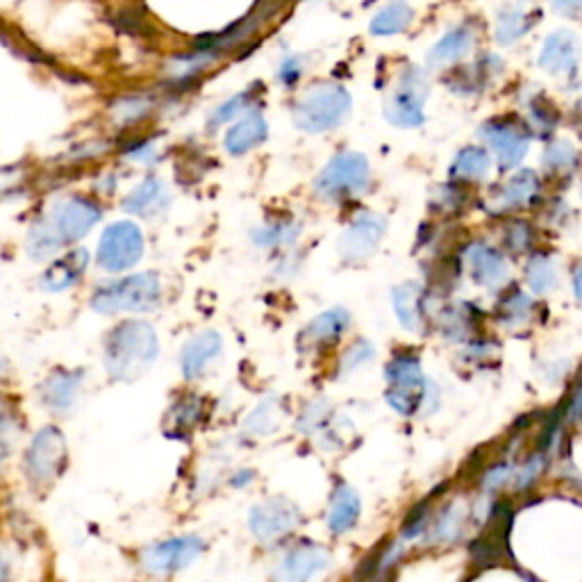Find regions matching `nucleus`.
Segmentation results:
<instances>
[{"instance_id": "nucleus-23", "label": "nucleus", "mask_w": 582, "mask_h": 582, "mask_svg": "<svg viewBox=\"0 0 582 582\" xmlns=\"http://www.w3.org/2000/svg\"><path fill=\"white\" fill-rule=\"evenodd\" d=\"M539 19L537 16H530V10H523L519 5L505 7V10L498 12L496 16V28H494V39L501 46H512L517 44L521 37H526Z\"/></svg>"}, {"instance_id": "nucleus-17", "label": "nucleus", "mask_w": 582, "mask_h": 582, "mask_svg": "<svg viewBox=\"0 0 582 582\" xmlns=\"http://www.w3.org/2000/svg\"><path fill=\"white\" fill-rule=\"evenodd\" d=\"M330 555L321 546H298L282 557L278 576L285 580H310L328 569Z\"/></svg>"}, {"instance_id": "nucleus-29", "label": "nucleus", "mask_w": 582, "mask_h": 582, "mask_svg": "<svg viewBox=\"0 0 582 582\" xmlns=\"http://www.w3.org/2000/svg\"><path fill=\"white\" fill-rule=\"evenodd\" d=\"M526 280H528V285H530L532 291H535V294H546V291H551L557 285L555 262L551 260V257H546V255H535L528 262Z\"/></svg>"}, {"instance_id": "nucleus-30", "label": "nucleus", "mask_w": 582, "mask_h": 582, "mask_svg": "<svg viewBox=\"0 0 582 582\" xmlns=\"http://www.w3.org/2000/svg\"><path fill=\"white\" fill-rule=\"evenodd\" d=\"M489 155L482 151V148L476 146H469V148H462L460 153L455 157V164H453V173L455 176H462V178H471V180H480L485 178V173L489 171Z\"/></svg>"}, {"instance_id": "nucleus-8", "label": "nucleus", "mask_w": 582, "mask_h": 582, "mask_svg": "<svg viewBox=\"0 0 582 582\" xmlns=\"http://www.w3.org/2000/svg\"><path fill=\"white\" fill-rule=\"evenodd\" d=\"M66 460V442L64 435L57 428L48 426L37 432V437L32 439L30 451L26 457V467L32 480L48 485L53 478L60 476Z\"/></svg>"}, {"instance_id": "nucleus-15", "label": "nucleus", "mask_w": 582, "mask_h": 582, "mask_svg": "<svg viewBox=\"0 0 582 582\" xmlns=\"http://www.w3.org/2000/svg\"><path fill=\"white\" fill-rule=\"evenodd\" d=\"M473 46H476V28L467 26V23H464V26H457L453 30H448L446 35L430 48L428 66L430 69L451 66L464 60V57L473 51Z\"/></svg>"}, {"instance_id": "nucleus-25", "label": "nucleus", "mask_w": 582, "mask_h": 582, "mask_svg": "<svg viewBox=\"0 0 582 582\" xmlns=\"http://www.w3.org/2000/svg\"><path fill=\"white\" fill-rule=\"evenodd\" d=\"M164 205H166L164 187H162V182L155 178H148L141 182L137 189H132L126 198V203H123V207H126L130 214H137V216H153Z\"/></svg>"}, {"instance_id": "nucleus-5", "label": "nucleus", "mask_w": 582, "mask_h": 582, "mask_svg": "<svg viewBox=\"0 0 582 582\" xmlns=\"http://www.w3.org/2000/svg\"><path fill=\"white\" fill-rule=\"evenodd\" d=\"M141 255H144V237L137 223H112L98 241V264L110 273L132 269L141 260Z\"/></svg>"}, {"instance_id": "nucleus-21", "label": "nucleus", "mask_w": 582, "mask_h": 582, "mask_svg": "<svg viewBox=\"0 0 582 582\" xmlns=\"http://www.w3.org/2000/svg\"><path fill=\"white\" fill-rule=\"evenodd\" d=\"M360 512H362V503H360V496L355 494V489L348 485H339L330 501L328 528L335 532V535H344V532L355 528L357 519H360Z\"/></svg>"}, {"instance_id": "nucleus-16", "label": "nucleus", "mask_w": 582, "mask_h": 582, "mask_svg": "<svg viewBox=\"0 0 582 582\" xmlns=\"http://www.w3.org/2000/svg\"><path fill=\"white\" fill-rule=\"evenodd\" d=\"M467 264H469L471 278L482 287L496 289V287H501L507 278H510V269H507V262L503 260V255H498L485 244L469 246Z\"/></svg>"}, {"instance_id": "nucleus-39", "label": "nucleus", "mask_w": 582, "mask_h": 582, "mask_svg": "<svg viewBox=\"0 0 582 582\" xmlns=\"http://www.w3.org/2000/svg\"><path fill=\"white\" fill-rule=\"evenodd\" d=\"M539 471H542V460H539V457H535V460H532V462L528 464V467L519 473V487L530 485V482L537 478V473H539Z\"/></svg>"}, {"instance_id": "nucleus-33", "label": "nucleus", "mask_w": 582, "mask_h": 582, "mask_svg": "<svg viewBox=\"0 0 582 582\" xmlns=\"http://www.w3.org/2000/svg\"><path fill=\"white\" fill-rule=\"evenodd\" d=\"M246 105H248V94H239V96H235V98H230L228 103H223V105L219 107V110L214 112L212 123H214V126H221V123L232 121L241 110H244Z\"/></svg>"}, {"instance_id": "nucleus-38", "label": "nucleus", "mask_w": 582, "mask_h": 582, "mask_svg": "<svg viewBox=\"0 0 582 582\" xmlns=\"http://www.w3.org/2000/svg\"><path fill=\"white\" fill-rule=\"evenodd\" d=\"M528 310H530V298L523 296V294H517L510 303H507V312H510L512 317L523 319L528 314Z\"/></svg>"}, {"instance_id": "nucleus-3", "label": "nucleus", "mask_w": 582, "mask_h": 582, "mask_svg": "<svg viewBox=\"0 0 582 582\" xmlns=\"http://www.w3.org/2000/svg\"><path fill=\"white\" fill-rule=\"evenodd\" d=\"M351 94L335 82H323L298 101L294 110L296 126L305 132H326L346 121L351 112Z\"/></svg>"}, {"instance_id": "nucleus-40", "label": "nucleus", "mask_w": 582, "mask_h": 582, "mask_svg": "<svg viewBox=\"0 0 582 582\" xmlns=\"http://www.w3.org/2000/svg\"><path fill=\"white\" fill-rule=\"evenodd\" d=\"M512 467H503V469H496V471H492L487 476V480H485V489H496V487H501L503 482L512 476Z\"/></svg>"}, {"instance_id": "nucleus-19", "label": "nucleus", "mask_w": 582, "mask_h": 582, "mask_svg": "<svg viewBox=\"0 0 582 582\" xmlns=\"http://www.w3.org/2000/svg\"><path fill=\"white\" fill-rule=\"evenodd\" d=\"M89 264V257L85 248H78V251L66 253L60 260H55L48 271L41 278V285H44L48 291H64L76 285V282L85 276Z\"/></svg>"}, {"instance_id": "nucleus-10", "label": "nucleus", "mask_w": 582, "mask_h": 582, "mask_svg": "<svg viewBox=\"0 0 582 582\" xmlns=\"http://www.w3.org/2000/svg\"><path fill=\"white\" fill-rule=\"evenodd\" d=\"M205 544L198 537H176L146 548L141 555L144 567L153 573H173L189 567L203 553Z\"/></svg>"}, {"instance_id": "nucleus-24", "label": "nucleus", "mask_w": 582, "mask_h": 582, "mask_svg": "<svg viewBox=\"0 0 582 582\" xmlns=\"http://www.w3.org/2000/svg\"><path fill=\"white\" fill-rule=\"evenodd\" d=\"M80 385V373L71 371H55L51 378L46 380L44 385V405L51 407L55 412H64L73 405V398H76Z\"/></svg>"}, {"instance_id": "nucleus-1", "label": "nucleus", "mask_w": 582, "mask_h": 582, "mask_svg": "<svg viewBox=\"0 0 582 582\" xmlns=\"http://www.w3.org/2000/svg\"><path fill=\"white\" fill-rule=\"evenodd\" d=\"M160 353V342L151 323L126 321L105 339V367L114 380L139 378Z\"/></svg>"}, {"instance_id": "nucleus-35", "label": "nucleus", "mask_w": 582, "mask_h": 582, "mask_svg": "<svg viewBox=\"0 0 582 582\" xmlns=\"http://www.w3.org/2000/svg\"><path fill=\"white\" fill-rule=\"evenodd\" d=\"M462 526V510H451L448 514H444V519L439 521V526L435 530V539H453L457 537V532H460Z\"/></svg>"}, {"instance_id": "nucleus-6", "label": "nucleus", "mask_w": 582, "mask_h": 582, "mask_svg": "<svg viewBox=\"0 0 582 582\" xmlns=\"http://www.w3.org/2000/svg\"><path fill=\"white\" fill-rule=\"evenodd\" d=\"M426 96H428L426 76H423L421 69L410 66V69L401 76V85H398V89L385 103L387 121L401 128L423 126V121H426V114H423Z\"/></svg>"}, {"instance_id": "nucleus-20", "label": "nucleus", "mask_w": 582, "mask_h": 582, "mask_svg": "<svg viewBox=\"0 0 582 582\" xmlns=\"http://www.w3.org/2000/svg\"><path fill=\"white\" fill-rule=\"evenodd\" d=\"M269 135V126H266V119L260 112L246 114L244 119H239L235 126L226 132V151L232 155H244L246 151H251L257 144Z\"/></svg>"}, {"instance_id": "nucleus-12", "label": "nucleus", "mask_w": 582, "mask_h": 582, "mask_svg": "<svg viewBox=\"0 0 582 582\" xmlns=\"http://www.w3.org/2000/svg\"><path fill=\"white\" fill-rule=\"evenodd\" d=\"M101 216L103 212L96 203L87 198H69L55 205L51 226L62 241H78L96 226Z\"/></svg>"}, {"instance_id": "nucleus-27", "label": "nucleus", "mask_w": 582, "mask_h": 582, "mask_svg": "<svg viewBox=\"0 0 582 582\" xmlns=\"http://www.w3.org/2000/svg\"><path fill=\"white\" fill-rule=\"evenodd\" d=\"M348 323H351V314L342 307H335V310L323 312L321 317L314 319L307 328V335H310L314 342H332L339 335H344L348 330Z\"/></svg>"}, {"instance_id": "nucleus-37", "label": "nucleus", "mask_w": 582, "mask_h": 582, "mask_svg": "<svg viewBox=\"0 0 582 582\" xmlns=\"http://www.w3.org/2000/svg\"><path fill=\"white\" fill-rule=\"evenodd\" d=\"M551 10L564 16H580L582 14V0H546Z\"/></svg>"}, {"instance_id": "nucleus-22", "label": "nucleus", "mask_w": 582, "mask_h": 582, "mask_svg": "<svg viewBox=\"0 0 582 582\" xmlns=\"http://www.w3.org/2000/svg\"><path fill=\"white\" fill-rule=\"evenodd\" d=\"M414 10L410 3L405 0H392V3L378 10V14L373 16L369 23V32L373 37H394L403 35V32L410 30L414 21Z\"/></svg>"}, {"instance_id": "nucleus-14", "label": "nucleus", "mask_w": 582, "mask_h": 582, "mask_svg": "<svg viewBox=\"0 0 582 582\" xmlns=\"http://www.w3.org/2000/svg\"><path fill=\"white\" fill-rule=\"evenodd\" d=\"M480 137L494 148L501 169H514L523 162V157L528 155L530 141L526 135H521L517 128L510 126H498V123H487L480 128Z\"/></svg>"}, {"instance_id": "nucleus-13", "label": "nucleus", "mask_w": 582, "mask_h": 582, "mask_svg": "<svg viewBox=\"0 0 582 582\" xmlns=\"http://www.w3.org/2000/svg\"><path fill=\"white\" fill-rule=\"evenodd\" d=\"M580 62L578 39L569 30H555L544 39L542 51H539L537 64L553 76H569L576 73Z\"/></svg>"}, {"instance_id": "nucleus-34", "label": "nucleus", "mask_w": 582, "mask_h": 582, "mask_svg": "<svg viewBox=\"0 0 582 582\" xmlns=\"http://www.w3.org/2000/svg\"><path fill=\"white\" fill-rule=\"evenodd\" d=\"M373 355H376V351H373V346L369 342H360V344H355L351 351H348V355L344 357V367L342 371H353L357 367H362L364 362H369L373 360Z\"/></svg>"}, {"instance_id": "nucleus-11", "label": "nucleus", "mask_w": 582, "mask_h": 582, "mask_svg": "<svg viewBox=\"0 0 582 582\" xmlns=\"http://www.w3.org/2000/svg\"><path fill=\"white\" fill-rule=\"evenodd\" d=\"M387 230L385 216L380 214H360L357 219L344 230L342 239H339V253L348 262H360L376 251L382 241V235Z\"/></svg>"}, {"instance_id": "nucleus-2", "label": "nucleus", "mask_w": 582, "mask_h": 582, "mask_svg": "<svg viewBox=\"0 0 582 582\" xmlns=\"http://www.w3.org/2000/svg\"><path fill=\"white\" fill-rule=\"evenodd\" d=\"M162 303V282L155 273H135L103 285L91 298V307L101 314L151 312Z\"/></svg>"}, {"instance_id": "nucleus-32", "label": "nucleus", "mask_w": 582, "mask_h": 582, "mask_svg": "<svg viewBox=\"0 0 582 582\" xmlns=\"http://www.w3.org/2000/svg\"><path fill=\"white\" fill-rule=\"evenodd\" d=\"M576 162V151H573L571 144H551L544 151V164L548 169H564V166H573Z\"/></svg>"}, {"instance_id": "nucleus-9", "label": "nucleus", "mask_w": 582, "mask_h": 582, "mask_svg": "<svg viewBox=\"0 0 582 582\" xmlns=\"http://www.w3.org/2000/svg\"><path fill=\"white\" fill-rule=\"evenodd\" d=\"M301 510L287 498H269L253 507L251 512V530L262 542H276L280 537H287L301 526Z\"/></svg>"}, {"instance_id": "nucleus-31", "label": "nucleus", "mask_w": 582, "mask_h": 582, "mask_svg": "<svg viewBox=\"0 0 582 582\" xmlns=\"http://www.w3.org/2000/svg\"><path fill=\"white\" fill-rule=\"evenodd\" d=\"M62 244L64 241L60 239V235H57L51 223H37V226L32 228L30 239H28V248L35 257L53 255Z\"/></svg>"}, {"instance_id": "nucleus-41", "label": "nucleus", "mask_w": 582, "mask_h": 582, "mask_svg": "<svg viewBox=\"0 0 582 582\" xmlns=\"http://www.w3.org/2000/svg\"><path fill=\"white\" fill-rule=\"evenodd\" d=\"M12 412H10V407H7L5 403H0V432H5V430H10L12 428Z\"/></svg>"}, {"instance_id": "nucleus-26", "label": "nucleus", "mask_w": 582, "mask_h": 582, "mask_svg": "<svg viewBox=\"0 0 582 582\" xmlns=\"http://www.w3.org/2000/svg\"><path fill=\"white\" fill-rule=\"evenodd\" d=\"M394 310L398 321L407 330H419L421 326V285L419 282H403L394 289Z\"/></svg>"}, {"instance_id": "nucleus-42", "label": "nucleus", "mask_w": 582, "mask_h": 582, "mask_svg": "<svg viewBox=\"0 0 582 582\" xmlns=\"http://www.w3.org/2000/svg\"><path fill=\"white\" fill-rule=\"evenodd\" d=\"M573 291H576V298L582 303V269H578L576 276H573Z\"/></svg>"}, {"instance_id": "nucleus-7", "label": "nucleus", "mask_w": 582, "mask_h": 582, "mask_svg": "<svg viewBox=\"0 0 582 582\" xmlns=\"http://www.w3.org/2000/svg\"><path fill=\"white\" fill-rule=\"evenodd\" d=\"M369 185V160L360 153H342L332 157L319 173L317 191L328 198L360 194Z\"/></svg>"}, {"instance_id": "nucleus-4", "label": "nucleus", "mask_w": 582, "mask_h": 582, "mask_svg": "<svg viewBox=\"0 0 582 582\" xmlns=\"http://www.w3.org/2000/svg\"><path fill=\"white\" fill-rule=\"evenodd\" d=\"M387 382V403L403 417H410V414L417 412L423 401H437V389L423 378L421 362L417 357L403 355L389 362Z\"/></svg>"}, {"instance_id": "nucleus-28", "label": "nucleus", "mask_w": 582, "mask_h": 582, "mask_svg": "<svg viewBox=\"0 0 582 582\" xmlns=\"http://www.w3.org/2000/svg\"><path fill=\"white\" fill-rule=\"evenodd\" d=\"M537 176L535 171H521L519 176H514L507 185L503 187L501 196H498V203L501 207H517L528 203L537 191Z\"/></svg>"}, {"instance_id": "nucleus-18", "label": "nucleus", "mask_w": 582, "mask_h": 582, "mask_svg": "<svg viewBox=\"0 0 582 582\" xmlns=\"http://www.w3.org/2000/svg\"><path fill=\"white\" fill-rule=\"evenodd\" d=\"M221 353V337L216 332L207 330L201 335L191 339L182 351V373H185L187 380H196L203 376V371L207 369L216 355Z\"/></svg>"}, {"instance_id": "nucleus-36", "label": "nucleus", "mask_w": 582, "mask_h": 582, "mask_svg": "<svg viewBox=\"0 0 582 582\" xmlns=\"http://www.w3.org/2000/svg\"><path fill=\"white\" fill-rule=\"evenodd\" d=\"M301 76H303L301 57H287V60L280 64L278 78H280V82H285V85H294V82Z\"/></svg>"}]
</instances>
